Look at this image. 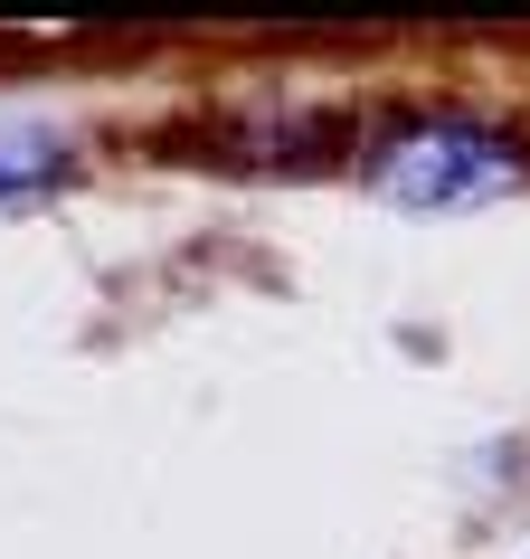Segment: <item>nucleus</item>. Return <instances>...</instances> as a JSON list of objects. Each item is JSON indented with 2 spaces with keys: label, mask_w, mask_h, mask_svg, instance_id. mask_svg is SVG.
<instances>
[{
  "label": "nucleus",
  "mask_w": 530,
  "mask_h": 559,
  "mask_svg": "<svg viewBox=\"0 0 530 559\" xmlns=\"http://www.w3.org/2000/svg\"><path fill=\"white\" fill-rule=\"evenodd\" d=\"M351 180L398 218H455V209H493L530 190V143L511 123L473 115V105H398V115L360 123Z\"/></svg>",
  "instance_id": "obj_1"
},
{
  "label": "nucleus",
  "mask_w": 530,
  "mask_h": 559,
  "mask_svg": "<svg viewBox=\"0 0 530 559\" xmlns=\"http://www.w3.org/2000/svg\"><path fill=\"white\" fill-rule=\"evenodd\" d=\"M76 180V143L48 123H0V200H48Z\"/></svg>",
  "instance_id": "obj_2"
}]
</instances>
